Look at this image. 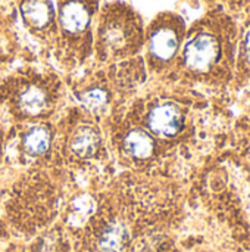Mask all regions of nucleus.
Instances as JSON below:
<instances>
[{
  "label": "nucleus",
  "instance_id": "nucleus-2",
  "mask_svg": "<svg viewBox=\"0 0 250 252\" xmlns=\"http://www.w3.org/2000/svg\"><path fill=\"white\" fill-rule=\"evenodd\" d=\"M183 126V118L177 106L159 105L149 114V127L159 136H174Z\"/></svg>",
  "mask_w": 250,
  "mask_h": 252
},
{
  "label": "nucleus",
  "instance_id": "nucleus-11",
  "mask_svg": "<svg viewBox=\"0 0 250 252\" xmlns=\"http://www.w3.org/2000/svg\"><path fill=\"white\" fill-rule=\"evenodd\" d=\"M83 103L85 105L87 109L96 111V109H99L100 106H103L106 103V93L103 90H100V89L90 90L83 96Z\"/></svg>",
  "mask_w": 250,
  "mask_h": 252
},
{
  "label": "nucleus",
  "instance_id": "nucleus-7",
  "mask_svg": "<svg viewBox=\"0 0 250 252\" xmlns=\"http://www.w3.org/2000/svg\"><path fill=\"white\" fill-rule=\"evenodd\" d=\"M125 149L136 158H147L153 152V140L143 130H134L125 137Z\"/></svg>",
  "mask_w": 250,
  "mask_h": 252
},
{
  "label": "nucleus",
  "instance_id": "nucleus-4",
  "mask_svg": "<svg viewBox=\"0 0 250 252\" xmlns=\"http://www.w3.org/2000/svg\"><path fill=\"white\" fill-rule=\"evenodd\" d=\"M178 47V38L169 28L158 30L150 38V50L159 59H169Z\"/></svg>",
  "mask_w": 250,
  "mask_h": 252
},
{
  "label": "nucleus",
  "instance_id": "nucleus-13",
  "mask_svg": "<svg viewBox=\"0 0 250 252\" xmlns=\"http://www.w3.org/2000/svg\"><path fill=\"white\" fill-rule=\"evenodd\" d=\"M246 53H248V58L250 59V32L246 37Z\"/></svg>",
  "mask_w": 250,
  "mask_h": 252
},
{
  "label": "nucleus",
  "instance_id": "nucleus-8",
  "mask_svg": "<svg viewBox=\"0 0 250 252\" xmlns=\"http://www.w3.org/2000/svg\"><path fill=\"white\" fill-rule=\"evenodd\" d=\"M49 145H50V133L44 127L31 128L24 139L25 149L32 155H40L46 152Z\"/></svg>",
  "mask_w": 250,
  "mask_h": 252
},
{
  "label": "nucleus",
  "instance_id": "nucleus-12",
  "mask_svg": "<svg viewBox=\"0 0 250 252\" xmlns=\"http://www.w3.org/2000/svg\"><path fill=\"white\" fill-rule=\"evenodd\" d=\"M74 208H75V211H78V213H81V214H90L91 211H93V208H94V202H93V199L91 198H88V196H81V198H78V199H75V202H74Z\"/></svg>",
  "mask_w": 250,
  "mask_h": 252
},
{
  "label": "nucleus",
  "instance_id": "nucleus-3",
  "mask_svg": "<svg viewBox=\"0 0 250 252\" xmlns=\"http://www.w3.org/2000/svg\"><path fill=\"white\" fill-rule=\"evenodd\" d=\"M88 21H90V13L81 1L69 0L62 6L60 22L66 31L80 32L87 27Z\"/></svg>",
  "mask_w": 250,
  "mask_h": 252
},
{
  "label": "nucleus",
  "instance_id": "nucleus-5",
  "mask_svg": "<svg viewBox=\"0 0 250 252\" xmlns=\"http://www.w3.org/2000/svg\"><path fill=\"white\" fill-rule=\"evenodd\" d=\"M99 146V134L91 127L78 128L71 140V149L78 157H91Z\"/></svg>",
  "mask_w": 250,
  "mask_h": 252
},
{
  "label": "nucleus",
  "instance_id": "nucleus-10",
  "mask_svg": "<svg viewBox=\"0 0 250 252\" xmlns=\"http://www.w3.org/2000/svg\"><path fill=\"white\" fill-rule=\"evenodd\" d=\"M124 229L121 226H111L100 236V248L103 252H118L124 244Z\"/></svg>",
  "mask_w": 250,
  "mask_h": 252
},
{
  "label": "nucleus",
  "instance_id": "nucleus-9",
  "mask_svg": "<svg viewBox=\"0 0 250 252\" xmlns=\"http://www.w3.org/2000/svg\"><path fill=\"white\" fill-rule=\"evenodd\" d=\"M19 105L28 114H38L46 106V97L37 87H29L21 94Z\"/></svg>",
  "mask_w": 250,
  "mask_h": 252
},
{
  "label": "nucleus",
  "instance_id": "nucleus-6",
  "mask_svg": "<svg viewBox=\"0 0 250 252\" xmlns=\"http://www.w3.org/2000/svg\"><path fill=\"white\" fill-rule=\"evenodd\" d=\"M22 13L34 27L41 28L50 22L53 9L47 0H25L22 4Z\"/></svg>",
  "mask_w": 250,
  "mask_h": 252
},
{
  "label": "nucleus",
  "instance_id": "nucleus-1",
  "mask_svg": "<svg viewBox=\"0 0 250 252\" xmlns=\"http://www.w3.org/2000/svg\"><path fill=\"white\" fill-rule=\"evenodd\" d=\"M184 58L189 66L194 69L208 68L217 58V43L208 34H200L193 38L184 50Z\"/></svg>",
  "mask_w": 250,
  "mask_h": 252
}]
</instances>
